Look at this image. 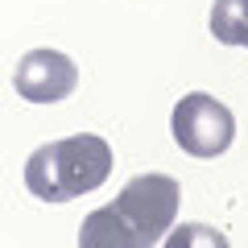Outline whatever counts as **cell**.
<instances>
[{
    "label": "cell",
    "mask_w": 248,
    "mask_h": 248,
    "mask_svg": "<svg viewBox=\"0 0 248 248\" xmlns=\"http://www.w3.org/2000/svg\"><path fill=\"white\" fill-rule=\"evenodd\" d=\"M182 211V186L170 174H137L112 203L95 207L79 228L83 248H149L166 240Z\"/></svg>",
    "instance_id": "6da1fadb"
},
{
    "label": "cell",
    "mask_w": 248,
    "mask_h": 248,
    "mask_svg": "<svg viewBox=\"0 0 248 248\" xmlns=\"http://www.w3.org/2000/svg\"><path fill=\"white\" fill-rule=\"evenodd\" d=\"M207 25H211L215 42L244 50V42H248V0H215Z\"/></svg>",
    "instance_id": "5b68a950"
},
{
    "label": "cell",
    "mask_w": 248,
    "mask_h": 248,
    "mask_svg": "<svg viewBox=\"0 0 248 248\" xmlns=\"http://www.w3.org/2000/svg\"><path fill=\"white\" fill-rule=\"evenodd\" d=\"M170 128H174V141L182 153L190 157H219V153L232 149L236 141V116H232L228 104H219L207 91H190L174 104V116H170Z\"/></svg>",
    "instance_id": "3957f363"
},
{
    "label": "cell",
    "mask_w": 248,
    "mask_h": 248,
    "mask_svg": "<svg viewBox=\"0 0 248 248\" xmlns=\"http://www.w3.org/2000/svg\"><path fill=\"white\" fill-rule=\"evenodd\" d=\"M170 236V248H186V244H211V248H223L228 236L223 232H211V228H182V232H166Z\"/></svg>",
    "instance_id": "8992f818"
},
{
    "label": "cell",
    "mask_w": 248,
    "mask_h": 248,
    "mask_svg": "<svg viewBox=\"0 0 248 248\" xmlns=\"http://www.w3.org/2000/svg\"><path fill=\"white\" fill-rule=\"evenodd\" d=\"M13 87H17V95L25 104H62L79 87V66L62 50L37 46V50L21 54L17 71H13Z\"/></svg>",
    "instance_id": "277c9868"
},
{
    "label": "cell",
    "mask_w": 248,
    "mask_h": 248,
    "mask_svg": "<svg viewBox=\"0 0 248 248\" xmlns=\"http://www.w3.org/2000/svg\"><path fill=\"white\" fill-rule=\"evenodd\" d=\"M112 174V149L95 133H75L62 141H46L25 161V186L42 203H71L91 195Z\"/></svg>",
    "instance_id": "7a4b0ae2"
},
{
    "label": "cell",
    "mask_w": 248,
    "mask_h": 248,
    "mask_svg": "<svg viewBox=\"0 0 248 248\" xmlns=\"http://www.w3.org/2000/svg\"><path fill=\"white\" fill-rule=\"evenodd\" d=\"M244 50H248V42H244Z\"/></svg>",
    "instance_id": "52a82bcc"
}]
</instances>
